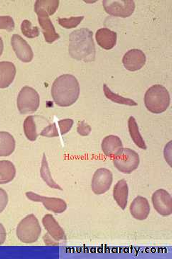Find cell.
Segmentation results:
<instances>
[{"label":"cell","instance_id":"obj_1","mask_svg":"<svg viewBox=\"0 0 172 259\" xmlns=\"http://www.w3.org/2000/svg\"><path fill=\"white\" fill-rule=\"evenodd\" d=\"M68 53L73 59L85 62L95 60V47L93 32L87 28L75 30L69 36Z\"/></svg>","mask_w":172,"mask_h":259},{"label":"cell","instance_id":"obj_2","mask_svg":"<svg viewBox=\"0 0 172 259\" xmlns=\"http://www.w3.org/2000/svg\"><path fill=\"white\" fill-rule=\"evenodd\" d=\"M51 93L56 105L60 107L71 106L79 97V83L73 75H61L54 81Z\"/></svg>","mask_w":172,"mask_h":259},{"label":"cell","instance_id":"obj_3","mask_svg":"<svg viewBox=\"0 0 172 259\" xmlns=\"http://www.w3.org/2000/svg\"><path fill=\"white\" fill-rule=\"evenodd\" d=\"M171 97L167 89L162 85L156 84L148 89L144 96V103L151 113H163L168 108Z\"/></svg>","mask_w":172,"mask_h":259},{"label":"cell","instance_id":"obj_4","mask_svg":"<svg viewBox=\"0 0 172 259\" xmlns=\"http://www.w3.org/2000/svg\"><path fill=\"white\" fill-rule=\"evenodd\" d=\"M41 226L38 219L34 214L23 218L17 228V236L24 243H33L40 238Z\"/></svg>","mask_w":172,"mask_h":259},{"label":"cell","instance_id":"obj_5","mask_svg":"<svg viewBox=\"0 0 172 259\" xmlns=\"http://www.w3.org/2000/svg\"><path fill=\"white\" fill-rule=\"evenodd\" d=\"M40 95L35 89L25 86L19 93L17 105L20 113L23 115L33 113L40 107Z\"/></svg>","mask_w":172,"mask_h":259},{"label":"cell","instance_id":"obj_6","mask_svg":"<svg viewBox=\"0 0 172 259\" xmlns=\"http://www.w3.org/2000/svg\"><path fill=\"white\" fill-rule=\"evenodd\" d=\"M140 163L139 154L130 148H123L122 153L113 158L114 166L123 174H131L137 169Z\"/></svg>","mask_w":172,"mask_h":259},{"label":"cell","instance_id":"obj_7","mask_svg":"<svg viewBox=\"0 0 172 259\" xmlns=\"http://www.w3.org/2000/svg\"><path fill=\"white\" fill-rule=\"evenodd\" d=\"M103 5L107 13L112 16L119 18H129L135 10V3L132 0H124V1H112L104 0Z\"/></svg>","mask_w":172,"mask_h":259},{"label":"cell","instance_id":"obj_8","mask_svg":"<svg viewBox=\"0 0 172 259\" xmlns=\"http://www.w3.org/2000/svg\"><path fill=\"white\" fill-rule=\"evenodd\" d=\"M113 180V174L110 170L104 168H99L95 172L92 178V191L98 195L105 194L110 190Z\"/></svg>","mask_w":172,"mask_h":259},{"label":"cell","instance_id":"obj_9","mask_svg":"<svg viewBox=\"0 0 172 259\" xmlns=\"http://www.w3.org/2000/svg\"><path fill=\"white\" fill-rule=\"evenodd\" d=\"M42 223L47 231V234L44 238L46 244L51 245V238L57 243L61 241H66V236L64 230L52 214H46L42 219Z\"/></svg>","mask_w":172,"mask_h":259},{"label":"cell","instance_id":"obj_10","mask_svg":"<svg viewBox=\"0 0 172 259\" xmlns=\"http://www.w3.org/2000/svg\"><path fill=\"white\" fill-rule=\"evenodd\" d=\"M152 203L155 210L163 217L172 214V197L165 190H158L153 194Z\"/></svg>","mask_w":172,"mask_h":259},{"label":"cell","instance_id":"obj_11","mask_svg":"<svg viewBox=\"0 0 172 259\" xmlns=\"http://www.w3.org/2000/svg\"><path fill=\"white\" fill-rule=\"evenodd\" d=\"M26 197L33 202H42L47 210L52 211L56 214L64 212L67 209L66 202L60 198L43 197L32 192H26Z\"/></svg>","mask_w":172,"mask_h":259},{"label":"cell","instance_id":"obj_12","mask_svg":"<svg viewBox=\"0 0 172 259\" xmlns=\"http://www.w3.org/2000/svg\"><path fill=\"white\" fill-rule=\"evenodd\" d=\"M146 61L145 54L140 49H136L128 51L122 59L124 68L130 71H136L142 69Z\"/></svg>","mask_w":172,"mask_h":259},{"label":"cell","instance_id":"obj_13","mask_svg":"<svg viewBox=\"0 0 172 259\" xmlns=\"http://www.w3.org/2000/svg\"><path fill=\"white\" fill-rule=\"evenodd\" d=\"M11 45L17 57L25 63L31 62L34 54L31 47L18 35H13L11 38Z\"/></svg>","mask_w":172,"mask_h":259},{"label":"cell","instance_id":"obj_14","mask_svg":"<svg viewBox=\"0 0 172 259\" xmlns=\"http://www.w3.org/2000/svg\"><path fill=\"white\" fill-rule=\"evenodd\" d=\"M37 15L38 16L39 24L42 28L45 41L47 44H52L59 40V35L56 32L55 28L51 21L49 15L45 12L42 11L38 12Z\"/></svg>","mask_w":172,"mask_h":259},{"label":"cell","instance_id":"obj_15","mask_svg":"<svg viewBox=\"0 0 172 259\" xmlns=\"http://www.w3.org/2000/svg\"><path fill=\"white\" fill-rule=\"evenodd\" d=\"M102 151L107 157L115 158L122 153L123 144L117 136L110 135L103 139L101 144Z\"/></svg>","mask_w":172,"mask_h":259},{"label":"cell","instance_id":"obj_16","mask_svg":"<svg viewBox=\"0 0 172 259\" xmlns=\"http://www.w3.org/2000/svg\"><path fill=\"white\" fill-rule=\"evenodd\" d=\"M150 204L145 197L138 196L130 205V213L132 217L139 221H144L149 217Z\"/></svg>","mask_w":172,"mask_h":259},{"label":"cell","instance_id":"obj_17","mask_svg":"<svg viewBox=\"0 0 172 259\" xmlns=\"http://www.w3.org/2000/svg\"><path fill=\"white\" fill-rule=\"evenodd\" d=\"M16 76V67L9 61L0 62V88L9 87Z\"/></svg>","mask_w":172,"mask_h":259},{"label":"cell","instance_id":"obj_18","mask_svg":"<svg viewBox=\"0 0 172 259\" xmlns=\"http://www.w3.org/2000/svg\"><path fill=\"white\" fill-rule=\"evenodd\" d=\"M95 39L100 47L110 50L117 44V34L108 28H101L96 32Z\"/></svg>","mask_w":172,"mask_h":259},{"label":"cell","instance_id":"obj_19","mask_svg":"<svg viewBox=\"0 0 172 259\" xmlns=\"http://www.w3.org/2000/svg\"><path fill=\"white\" fill-rule=\"evenodd\" d=\"M128 196H129V187L127 181L125 180H119L116 184L115 187L113 189V197L118 204L119 207H121L123 210L126 209L127 205Z\"/></svg>","mask_w":172,"mask_h":259},{"label":"cell","instance_id":"obj_20","mask_svg":"<svg viewBox=\"0 0 172 259\" xmlns=\"http://www.w3.org/2000/svg\"><path fill=\"white\" fill-rule=\"evenodd\" d=\"M15 141L11 134L0 131V157L9 156L15 151Z\"/></svg>","mask_w":172,"mask_h":259},{"label":"cell","instance_id":"obj_21","mask_svg":"<svg viewBox=\"0 0 172 259\" xmlns=\"http://www.w3.org/2000/svg\"><path fill=\"white\" fill-rule=\"evenodd\" d=\"M128 127H129V134H130L131 137H132L134 144L141 149H146L147 146H146L145 141H144L140 132H139L136 119L134 117H129V121H128Z\"/></svg>","mask_w":172,"mask_h":259},{"label":"cell","instance_id":"obj_22","mask_svg":"<svg viewBox=\"0 0 172 259\" xmlns=\"http://www.w3.org/2000/svg\"><path fill=\"white\" fill-rule=\"evenodd\" d=\"M16 169L10 161H0V184L9 183L15 178Z\"/></svg>","mask_w":172,"mask_h":259},{"label":"cell","instance_id":"obj_23","mask_svg":"<svg viewBox=\"0 0 172 259\" xmlns=\"http://www.w3.org/2000/svg\"><path fill=\"white\" fill-rule=\"evenodd\" d=\"M59 5V0H37L35 2V12L36 13L40 11L45 12L50 16L57 11Z\"/></svg>","mask_w":172,"mask_h":259},{"label":"cell","instance_id":"obj_24","mask_svg":"<svg viewBox=\"0 0 172 259\" xmlns=\"http://www.w3.org/2000/svg\"><path fill=\"white\" fill-rule=\"evenodd\" d=\"M103 91H104L105 97H106L108 100H111L112 102H116V103L132 107L137 105V103H136L134 100H132V99L120 96L118 94L113 93L106 84L103 85Z\"/></svg>","mask_w":172,"mask_h":259},{"label":"cell","instance_id":"obj_25","mask_svg":"<svg viewBox=\"0 0 172 259\" xmlns=\"http://www.w3.org/2000/svg\"><path fill=\"white\" fill-rule=\"evenodd\" d=\"M41 177L42 180L45 181L46 184L51 187V188L57 189V190H62V188L52 179V175L50 168H49L48 163H47V158H46L45 154L43 155V158H42V166L40 169Z\"/></svg>","mask_w":172,"mask_h":259},{"label":"cell","instance_id":"obj_26","mask_svg":"<svg viewBox=\"0 0 172 259\" xmlns=\"http://www.w3.org/2000/svg\"><path fill=\"white\" fill-rule=\"evenodd\" d=\"M35 117L33 116H29L24 121L23 128L27 139L30 141H36L38 134L37 133L36 125H35Z\"/></svg>","mask_w":172,"mask_h":259},{"label":"cell","instance_id":"obj_27","mask_svg":"<svg viewBox=\"0 0 172 259\" xmlns=\"http://www.w3.org/2000/svg\"><path fill=\"white\" fill-rule=\"evenodd\" d=\"M21 31L23 35L28 38H36L40 35V30L36 26H32L31 22L28 20H23L21 24Z\"/></svg>","mask_w":172,"mask_h":259},{"label":"cell","instance_id":"obj_28","mask_svg":"<svg viewBox=\"0 0 172 259\" xmlns=\"http://www.w3.org/2000/svg\"><path fill=\"white\" fill-rule=\"evenodd\" d=\"M84 17H71L70 18H59V23L63 28L66 29L75 28L81 23Z\"/></svg>","mask_w":172,"mask_h":259},{"label":"cell","instance_id":"obj_29","mask_svg":"<svg viewBox=\"0 0 172 259\" xmlns=\"http://www.w3.org/2000/svg\"><path fill=\"white\" fill-rule=\"evenodd\" d=\"M15 22L10 16H0V29H4L8 32L13 31Z\"/></svg>","mask_w":172,"mask_h":259},{"label":"cell","instance_id":"obj_30","mask_svg":"<svg viewBox=\"0 0 172 259\" xmlns=\"http://www.w3.org/2000/svg\"><path fill=\"white\" fill-rule=\"evenodd\" d=\"M73 120L71 119H65L59 121V126L61 135L67 134L72 128Z\"/></svg>","mask_w":172,"mask_h":259},{"label":"cell","instance_id":"obj_31","mask_svg":"<svg viewBox=\"0 0 172 259\" xmlns=\"http://www.w3.org/2000/svg\"><path fill=\"white\" fill-rule=\"evenodd\" d=\"M40 136L49 138L58 137L59 134V132H58L56 124H52V125L47 126V127L44 128L43 131L40 133Z\"/></svg>","mask_w":172,"mask_h":259},{"label":"cell","instance_id":"obj_32","mask_svg":"<svg viewBox=\"0 0 172 259\" xmlns=\"http://www.w3.org/2000/svg\"><path fill=\"white\" fill-rule=\"evenodd\" d=\"M77 131L81 136H87L91 134L92 129L91 126L88 125L85 121H82L78 123Z\"/></svg>","mask_w":172,"mask_h":259},{"label":"cell","instance_id":"obj_33","mask_svg":"<svg viewBox=\"0 0 172 259\" xmlns=\"http://www.w3.org/2000/svg\"><path fill=\"white\" fill-rule=\"evenodd\" d=\"M8 203V196L6 192L0 188V213L3 212Z\"/></svg>","mask_w":172,"mask_h":259},{"label":"cell","instance_id":"obj_34","mask_svg":"<svg viewBox=\"0 0 172 259\" xmlns=\"http://www.w3.org/2000/svg\"><path fill=\"white\" fill-rule=\"evenodd\" d=\"M5 239H6V231L4 226L0 223V245L5 243Z\"/></svg>","mask_w":172,"mask_h":259},{"label":"cell","instance_id":"obj_35","mask_svg":"<svg viewBox=\"0 0 172 259\" xmlns=\"http://www.w3.org/2000/svg\"><path fill=\"white\" fill-rule=\"evenodd\" d=\"M3 48H4L3 41V40H2L1 37H0V56H1L2 54H3Z\"/></svg>","mask_w":172,"mask_h":259}]
</instances>
